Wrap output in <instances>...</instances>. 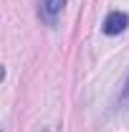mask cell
<instances>
[{"instance_id": "obj_1", "label": "cell", "mask_w": 129, "mask_h": 132, "mask_svg": "<svg viewBox=\"0 0 129 132\" xmlns=\"http://www.w3.org/2000/svg\"><path fill=\"white\" fill-rule=\"evenodd\" d=\"M129 26V18H127V13H109L106 15V20H104V33L106 36H116V33H122L124 28Z\"/></svg>"}, {"instance_id": "obj_2", "label": "cell", "mask_w": 129, "mask_h": 132, "mask_svg": "<svg viewBox=\"0 0 129 132\" xmlns=\"http://www.w3.org/2000/svg\"><path fill=\"white\" fill-rule=\"evenodd\" d=\"M63 5H66V0H43V13H46V18L53 20V18L63 10Z\"/></svg>"}, {"instance_id": "obj_3", "label": "cell", "mask_w": 129, "mask_h": 132, "mask_svg": "<svg viewBox=\"0 0 129 132\" xmlns=\"http://www.w3.org/2000/svg\"><path fill=\"white\" fill-rule=\"evenodd\" d=\"M122 99L129 102V79H127V84H124V94H122Z\"/></svg>"}]
</instances>
